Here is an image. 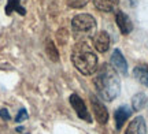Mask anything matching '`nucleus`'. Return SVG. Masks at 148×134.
<instances>
[{
	"instance_id": "1",
	"label": "nucleus",
	"mask_w": 148,
	"mask_h": 134,
	"mask_svg": "<svg viewBox=\"0 0 148 134\" xmlns=\"http://www.w3.org/2000/svg\"><path fill=\"white\" fill-rule=\"evenodd\" d=\"M96 92L100 99L106 101H112L119 95V78L116 75L115 70L111 69L110 66H103L93 80Z\"/></svg>"
},
{
	"instance_id": "7",
	"label": "nucleus",
	"mask_w": 148,
	"mask_h": 134,
	"mask_svg": "<svg viewBox=\"0 0 148 134\" xmlns=\"http://www.w3.org/2000/svg\"><path fill=\"white\" fill-rule=\"evenodd\" d=\"M111 65H112L115 71L121 73L122 75L127 74V63L119 49H114V52L111 55Z\"/></svg>"
},
{
	"instance_id": "12",
	"label": "nucleus",
	"mask_w": 148,
	"mask_h": 134,
	"mask_svg": "<svg viewBox=\"0 0 148 134\" xmlns=\"http://www.w3.org/2000/svg\"><path fill=\"white\" fill-rule=\"evenodd\" d=\"M133 75H134V78H136L140 84H143L144 86H148V67L147 66L141 65V66L134 67Z\"/></svg>"
},
{
	"instance_id": "6",
	"label": "nucleus",
	"mask_w": 148,
	"mask_h": 134,
	"mask_svg": "<svg viewBox=\"0 0 148 134\" xmlns=\"http://www.w3.org/2000/svg\"><path fill=\"white\" fill-rule=\"evenodd\" d=\"M92 43H93V48H95L97 52L104 54V52H107L108 48H110L111 40H110V36H108L107 32H99L95 37H93Z\"/></svg>"
},
{
	"instance_id": "15",
	"label": "nucleus",
	"mask_w": 148,
	"mask_h": 134,
	"mask_svg": "<svg viewBox=\"0 0 148 134\" xmlns=\"http://www.w3.org/2000/svg\"><path fill=\"white\" fill-rule=\"evenodd\" d=\"M45 52H47L48 58L53 62H58L59 60V52L58 49H56V45L48 38L47 41H45Z\"/></svg>"
},
{
	"instance_id": "18",
	"label": "nucleus",
	"mask_w": 148,
	"mask_h": 134,
	"mask_svg": "<svg viewBox=\"0 0 148 134\" xmlns=\"http://www.w3.org/2000/svg\"><path fill=\"white\" fill-rule=\"evenodd\" d=\"M0 118H3L4 120H10L11 116H10V114H8V111L3 108V110H0Z\"/></svg>"
},
{
	"instance_id": "17",
	"label": "nucleus",
	"mask_w": 148,
	"mask_h": 134,
	"mask_svg": "<svg viewBox=\"0 0 148 134\" xmlns=\"http://www.w3.org/2000/svg\"><path fill=\"white\" fill-rule=\"evenodd\" d=\"M27 111L25 110V108H21L19 111H18V114H16V116H15V122L16 123H19V122H23V120H26L27 119Z\"/></svg>"
},
{
	"instance_id": "5",
	"label": "nucleus",
	"mask_w": 148,
	"mask_h": 134,
	"mask_svg": "<svg viewBox=\"0 0 148 134\" xmlns=\"http://www.w3.org/2000/svg\"><path fill=\"white\" fill-rule=\"evenodd\" d=\"M70 104H71V107L74 108V111L75 114L78 115V118H81L82 120H86L88 123L92 122V116L89 115V111H88V108L85 105L84 100L78 96V95H71L70 96Z\"/></svg>"
},
{
	"instance_id": "3",
	"label": "nucleus",
	"mask_w": 148,
	"mask_h": 134,
	"mask_svg": "<svg viewBox=\"0 0 148 134\" xmlns=\"http://www.w3.org/2000/svg\"><path fill=\"white\" fill-rule=\"evenodd\" d=\"M71 27L74 33H88L96 27V19L89 14H79L73 18Z\"/></svg>"
},
{
	"instance_id": "16",
	"label": "nucleus",
	"mask_w": 148,
	"mask_h": 134,
	"mask_svg": "<svg viewBox=\"0 0 148 134\" xmlns=\"http://www.w3.org/2000/svg\"><path fill=\"white\" fill-rule=\"evenodd\" d=\"M67 3L71 8H82L86 5L88 0H67Z\"/></svg>"
},
{
	"instance_id": "14",
	"label": "nucleus",
	"mask_w": 148,
	"mask_h": 134,
	"mask_svg": "<svg viewBox=\"0 0 148 134\" xmlns=\"http://www.w3.org/2000/svg\"><path fill=\"white\" fill-rule=\"evenodd\" d=\"M148 103V97L145 93H137L132 99V107L134 111H141Z\"/></svg>"
},
{
	"instance_id": "10",
	"label": "nucleus",
	"mask_w": 148,
	"mask_h": 134,
	"mask_svg": "<svg viewBox=\"0 0 148 134\" xmlns=\"http://www.w3.org/2000/svg\"><path fill=\"white\" fill-rule=\"evenodd\" d=\"M132 115V110L127 107V105H122V107H119L118 110L115 111V114H114V118H115V126L116 129L119 130L123 126V123L126 122L127 119H129V116Z\"/></svg>"
},
{
	"instance_id": "2",
	"label": "nucleus",
	"mask_w": 148,
	"mask_h": 134,
	"mask_svg": "<svg viewBox=\"0 0 148 134\" xmlns=\"http://www.w3.org/2000/svg\"><path fill=\"white\" fill-rule=\"evenodd\" d=\"M71 62L81 74L90 75L97 70V56L86 43L77 44L71 54Z\"/></svg>"
},
{
	"instance_id": "4",
	"label": "nucleus",
	"mask_w": 148,
	"mask_h": 134,
	"mask_svg": "<svg viewBox=\"0 0 148 134\" xmlns=\"http://www.w3.org/2000/svg\"><path fill=\"white\" fill-rule=\"evenodd\" d=\"M89 99H90L92 111H93V115H95L96 120H97L100 124L107 123V122H108V118H110V115H108V111H107L106 105H104V104H103V103H101L96 96H93V95H90Z\"/></svg>"
},
{
	"instance_id": "9",
	"label": "nucleus",
	"mask_w": 148,
	"mask_h": 134,
	"mask_svg": "<svg viewBox=\"0 0 148 134\" xmlns=\"http://www.w3.org/2000/svg\"><path fill=\"white\" fill-rule=\"evenodd\" d=\"M125 134H147V123L143 116H136L129 123Z\"/></svg>"
},
{
	"instance_id": "13",
	"label": "nucleus",
	"mask_w": 148,
	"mask_h": 134,
	"mask_svg": "<svg viewBox=\"0 0 148 134\" xmlns=\"http://www.w3.org/2000/svg\"><path fill=\"white\" fill-rule=\"evenodd\" d=\"M18 12L21 15H25L26 11L23 7H21V0H7V5H5V14L10 15L12 12Z\"/></svg>"
},
{
	"instance_id": "8",
	"label": "nucleus",
	"mask_w": 148,
	"mask_h": 134,
	"mask_svg": "<svg viewBox=\"0 0 148 134\" xmlns=\"http://www.w3.org/2000/svg\"><path fill=\"white\" fill-rule=\"evenodd\" d=\"M115 21L116 25L119 27L122 34H129V33L133 30V23L130 21V18L123 12V11H116L115 14Z\"/></svg>"
},
{
	"instance_id": "11",
	"label": "nucleus",
	"mask_w": 148,
	"mask_h": 134,
	"mask_svg": "<svg viewBox=\"0 0 148 134\" xmlns=\"http://www.w3.org/2000/svg\"><path fill=\"white\" fill-rule=\"evenodd\" d=\"M93 4L97 10L103 12H111L119 4V0H93Z\"/></svg>"
}]
</instances>
